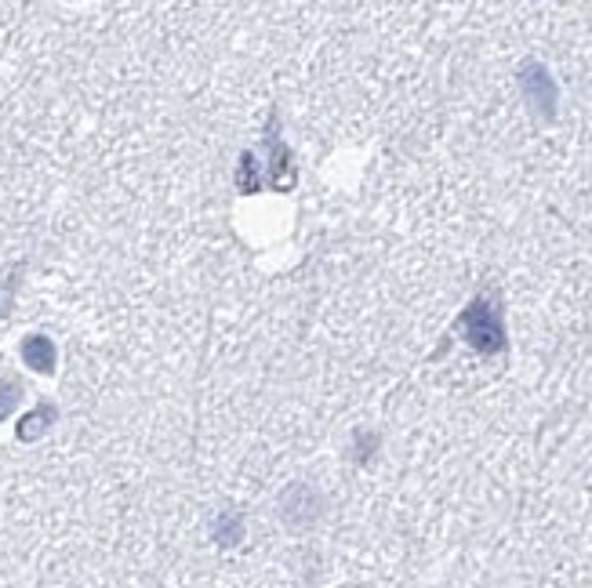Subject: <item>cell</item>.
Wrapping results in <instances>:
<instances>
[{
	"label": "cell",
	"mask_w": 592,
	"mask_h": 588,
	"mask_svg": "<svg viewBox=\"0 0 592 588\" xmlns=\"http://www.w3.org/2000/svg\"><path fill=\"white\" fill-rule=\"evenodd\" d=\"M19 357H22L25 368L37 371V374H55L59 349L48 334H25L22 345H19Z\"/></svg>",
	"instance_id": "5b68a950"
},
{
	"label": "cell",
	"mask_w": 592,
	"mask_h": 588,
	"mask_svg": "<svg viewBox=\"0 0 592 588\" xmlns=\"http://www.w3.org/2000/svg\"><path fill=\"white\" fill-rule=\"evenodd\" d=\"M22 400V382H16V378H0V422L19 408Z\"/></svg>",
	"instance_id": "ba28073f"
},
{
	"label": "cell",
	"mask_w": 592,
	"mask_h": 588,
	"mask_svg": "<svg viewBox=\"0 0 592 588\" xmlns=\"http://www.w3.org/2000/svg\"><path fill=\"white\" fill-rule=\"evenodd\" d=\"M247 534V523H244V513H236V508H226V513H218L215 523H212V538L218 548H236L244 541Z\"/></svg>",
	"instance_id": "52a82bcc"
},
{
	"label": "cell",
	"mask_w": 592,
	"mask_h": 588,
	"mask_svg": "<svg viewBox=\"0 0 592 588\" xmlns=\"http://www.w3.org/2000/svg\"><path fill=\"white\" fill-rule=\"evenodd\" d=\"M324 516V494L313 483H292L280 494V519L292 530H309L317 527Z\"/></svg>",
	"instance_id": "277c9868"
},
{
	"label": "cell",
	"mask_w": 592,
	"mask_h": 588,
	"mask_svg": "<svg viewBox=\"0 0 592 588\" xmlns=\"http://www.w3.org/2000/svg\"><path fill=\"white\" fill-rule=\"evenodd\" d=\"M455 331L462 334V342L469 349H477L480 357H498V352H506L509 334H506V312H502V302H498V295L483 291L472 298L462 309V317L455 320Z\"/></svg>",
	"instance_id": "7a4b0ae2"
},
{
	"label": "cell",
	"mask_w": 592,
	"mask_h": 588,
	"mask_svg": "<svg viewBox=\"0 0 592 588\" xmlns=\"http://www.w3.org/2000/svg\"><path fill=\"white\" fill-rule=\"evenodd\" d=\"M517 84H520V95L523 102L531 106V113L538 116V121H557V99H560V91H557V81H552V73L545 70L538 59H528L517 70Z\"/></svg>",
	"instance_id": "3957f363"
},
{
	"label": "cell",
	"mask_w": 592,
	"mask_h": 588,
	"mask_svg": "<svg viewBox=\"0 0 592 588\" xmlns=\"http://www.w3.org/2000/svg\"><path fill=\"white\" fill-rule=\"evenodd\" d=\"M233 182L244 196H255L262 189H269V193H292L295 189L298 167H295L292 149H287V142L280 138V131H276V110L269 113L266 135H262L258 146L241 153V164H236Z\"/></svg>",
	"instance_id": "6da1fadb"
},
{
	"label": "cell",
	"mask_w": 592,
	"mask_h": 588,
	"mask_svg": "<svg viewBox=\"0 0 592 588\" xmlns=\"http://www.w3.org/2000/svg\"><path fill=\"white\" fill-rule=\"evenodd\" d=\"M55 422H59V408H55V403L44 400V403H37V408L22 417L19 429H16V436H19L22 443H37Z\"/></svg>",
	"instance_id": "8992f818"
}]
</instances>
